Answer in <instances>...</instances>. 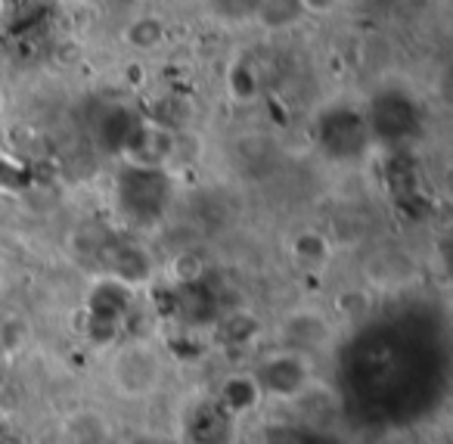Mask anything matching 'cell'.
I'll use <instances>...</instances> for the list:
<instances>
[{
	"instance_id": "1",
	"label": "cell",
	"mask_w": 453,
	"mask_h": 444,
	"mask_svg": "<svg viewBox=\"0 0 453 444\" xmlns=\"http://www.w3.org/2000/svg\"><path fill=\"white\" fill-rule=\"evenodd\" d=\"M112 382L125 398H146L162 386V357L152 345L131 342L112 357Z\"/></svg>"
},
{
	"instance_id": "2",
	"label": "cell",
	"mask_w": 453,
	"mask_h": 444,
	"mask_svg": "<svg viewBox=\"0 0 453 444\" xmlns=\"http://www.w3.org/2000/svg\"><path fill=\"white\" fill-rule=\"evenodd\" d=\"M162 35H165L162 22L150 19V16H140V19L131 22V28L125 32V38H127V44L140 47V51H150V47L162 44Z\"/></svg>"
}]
</instances>
